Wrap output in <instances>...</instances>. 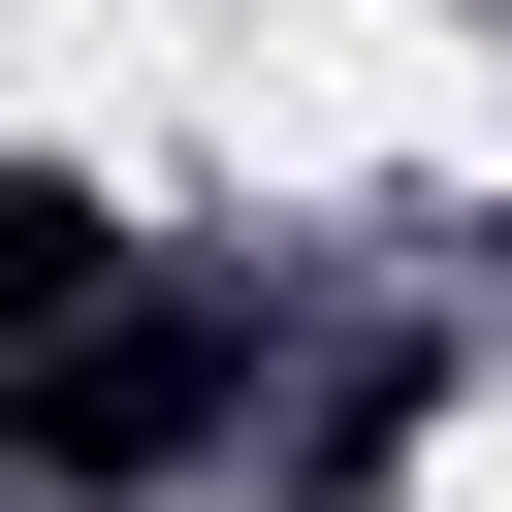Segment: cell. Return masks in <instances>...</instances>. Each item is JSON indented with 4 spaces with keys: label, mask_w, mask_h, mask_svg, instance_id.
<instances>
[{
    "label": "cell",
    "mask_w": 512,
    "mask_h": 512,
    "mask_svg": "<svg viewBox=\"0 0 512 512\" xmlns=\"http://www.w3.org/2000/svg\"><path fill=\"white\" fill-rule=\"evenodd\" d=\"M96 256H128V224H96V160H0V352H64V320H96Z\"/></svg>",
    "instance_id": "7a4b0ae2"
},
{
    "label": "cell",
    "mask_w": 512,
    "mask_h": 512,
    "mask_svg": "<svg viewBox=\"0 0 512 512\" xmlns=\"http://www.w3.org/2000/svg\"><path fill=\"white\" fill-rule=\"evenodd\" d=\"M256 416V320L224 288H96L64 352H0V480H192Z\"/></svg>",
    "instance_id": "6da1fadb"
}]
</instances>
